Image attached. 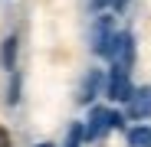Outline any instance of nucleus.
Listing matches in <instances>:
<instances>
[{
	"mask_svg": "<svg viewBox=\"0 0 151 147\" xmlns=\"http://www.w3.org/2000/svg\"><path fill=\"white\" fill-rule=\"evenodd\" d=\"M115 16H109V13H102V16H95V23H92V33H89V43H92V53L95 56H109V46H112V39H115Z\"/></svg>",
	"mask_w": 151,
	"mask_h": 147,
	"instance_id": "f03ea898",
	"label": "nucleus"
},
{
	"mask_svg": "<svg viewBox=\"0 0 151 147\" xmlns=\"http://www.w3.org/2000/svg\"><path fill=\"white\" fill-rule=\"evenodd\" d=\"M102 88H105V75H102L99 69H89V75H86L82 85H79V95H76V98H79V105H89Z\"/></svg>",
	"mask_w": 151,
	"mask_h": 147,
	"instance_id": "423d86ee",
	"label": "nucleus"
},
{
	"mask_svg": "<svg viewBox=\"0 0 151 147\" xmlns=\"http://www.w3.org/2000/svg\"><path fill=\"white\" fill-rule=\"evenodd\" d=\"M132 92H135V85H132V75L125 69H109V75H105V98H112V102H128L132 98Z\"/></svg>",
	"mask_w": 151,
	"mask_h": 147,
	"instance_id": "20e7f679",
	"label": "nucleus"
},
{
	"mask_svg": "<svg viewBox=\"0 0 151 147\" xmlns=\"http://www.w3.org/2000/svg\"><path fill=\"white\" fill-rule=\"evenodd\" d=\"M125 141H128V147H151V128L148 124H135L125 131Z\"/></svg>",
	"mask_w": 151,
	"mask_h": 147,
	"instance_id": "6e6552de",
	"label": "nucleus"
},
{
	"mask_svg": "<svg viewBox=\"0 0 151 147\" xmlns=\"http://www.w3.org/2000/svg\"><path fill=\"white\" fill-rule=\"evenodd\" d=\"M36 147H53V144H36Z\"/></svg>",
	"mask_w": 151,
	"mask_h": 147,
	"instance_id": "4468645a",
	"label": "nucleus"
},
{
	"mask_svg": "<svg viewBox=\"0 0 151 147\" xmlns=\"http://www.w3.org/2000/svg\"><path fill=\"white\" fill-rule=\"evenodd\" d=\"M125 105H128V118H132V121H145V118H151V85L135 88L132 98H128Z\"/></svg>",
	"mask_w": 151,
	"mask_h": 147,
	"instance_id": "39448f33",
	"label": "nucleus"
},
{
	"mask_svg": "<svg viewBox=\"0 0 151 147\" xmlns=\"http://www.w3.org/2000/svg\"><path fill=\"white\" fill-rule=\"evenodd\" d=\"M105 59H109L115 69H125V72H128L132 62H135V36H132V33H115Z\"/></svg>",
	"mask_w": 151,
	"mask_h": 147,
	"instance_id": "7ed1b4c3",
	"label": "nucleus"
},
{
	"mask_svg": "<svg viewBox=\"0 0 151 147\" xmlns=\"http://www.w3.org/2000/svg\"><path fill=\"white\" fill-rule=\"evenodd\" d=\"M112 0H92V10H109Z\"/></svg>",
	"mask_w": 151,
	"mask_h": 147,
	"instance_id": "9b49d317",
	"label": "nucleus"
},
{
	"mask_svg": "<svg viewBox=\"0 0 151 147\" xmlns=\"http://www.w3.org/2000/svg\"><path fill=\"white\" fill-rule=\"evenodd\" d=\"M4 141H7V137H4V131H0V144H4Z\"/></svg>",
	"mask_w": 151,
	"mask_h": 147,
	"instance_id": "ddd939ff",
	"label": "nucleus"
},
{
	"mask_svg": "<svg viewBox=\"0 0 151 147\" xmlns=\"http://www.w3.org/2000/svg\"><path fill=\"white\" fill-rule=\"evenodd\" d=\"M17 49H20V39H17V36H7L4 46H0V65H4L7 72L17 69Z\"/></svg>",
	"mask_w": 151,
	"mask_h": 147,
	"instance_id": "0eeeda50",
	"label": "nucleus"
},
{
	"mask_svg": "<svg viewBox=\"0 0 151 147\" xmlns=\"http://www.w3.org/2000/svg\"><path fill=\"white\" fill-rule=\"evenodd\" d=\"M125 4H128V0H112V7H109V10H115V13H122V10H125Z\"/></svg>",
	"mask_w": 151,
	"mask_h": 147,
	"instance_id": "f8f14e48",
	"label": "nucleus"
},
{
	"mask_svg": "<svg viewBox=\"0 0 151 147\" xmlns=\"http://www.w3.org/2000/svg\"><path fill=\"white\" fill-rule=\"evenodd\" d=\"M86 141V131H82V124H72L69 128V134H66V147H79Z\"/></svg>",
	"mask_w": 151,
	"mask_h": 147,
	"instance_id": "1a4fd4ad",
	"label": "nucleus"
},
{
	"mask_svg": "<svg viewBox=\"0 0 151 147\" xmlns=\"http://www.w3.org/2000/svg\"><path fill=\"white\" fill-rule=\"evenodd\" d=\"M122 124H125V118H122L115 108L95 105V108L89 111V121L82 124V131H86V141H99V137H105L109 131H115V128H122Z\"/></svg>",
	"mask_w": 151,
	"mask_h": 147,
	"instance_id": "f257e3e1",
	"label": "nucleus"
},
{
	"mask_svg": "<svg viewBox=\"0 0 151 147\" xmlns=\"http://www.w3.org/2000/svg\"><path fill=\"white\" fill-rule=\"evenodd\" d=\"M20 102V75L13 72V79H10V88H7V105H17Z\"/></svg>",
	"mask_w": 151,
	"mask_h": 147,
	"instance_id": "9d476101",
	"label": "nucleus"
}]
</instances>
